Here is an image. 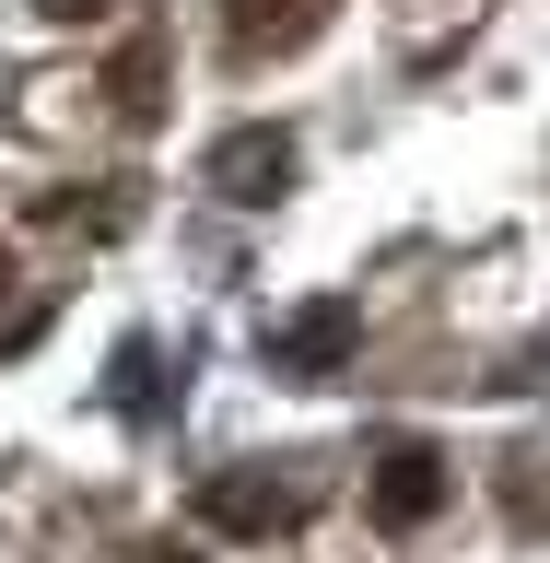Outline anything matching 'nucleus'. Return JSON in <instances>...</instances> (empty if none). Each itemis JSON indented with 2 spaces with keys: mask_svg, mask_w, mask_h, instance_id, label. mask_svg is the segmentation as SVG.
<instances>
[{
  "mask_svg": "<svg viewBox=\"0 0 550 563\" xmlns=\"http://www.w3.org/2000/svg\"><path fill=\"white\" fill-rule=\"evenodd\" d=\"M117 411H130V422L165 411V352H153V341H117Z\"/></svg>",
  "mask_w": 550,
  "mask_h": 563,
  "instance_id": "nucleus-7",
  "label": "nucleus"
},
{
  "mask_svg": "<svg viewBox=\"0 0 550 563\" xmlns=\"http://www.w3.org/2000/svg\"><path fill=\"white\" fill-rule=\"evenodd\" d=\"M35 12H47V24H82V12H105V0H35Z\"/></svg>",
  "mask_w": 550,
  "mask_h": 563,
  "instance_id": "nucleus-8",
  "label": "nucleus"
},
{
  "mask_svg": "<svg viewBox=\"0 0 550 563\" xmlns=\"http://www.w3.org/2000/svg\"><path fill=\"white\" fill-rule=\"evenodd\" d=\"M200 176H211V188H223L235 211H270L281 188H293V130H223Z\"/></svg>",
  "mask_w": 550,
  "mask_h": 563,
  "instance_id": "nucleus-4",
  "label": "nucleus"
},
{
  "mask_svg": "<svg viewBox=\"0 0 550 563\" xmlns=\"http://www.w3.org/2000/svg\"><path fill=\"white\" fill-rule=\"evenodd\" d=\"M141 563H200V552H176V540H165V552H141Z\"/></svg>",
  "mask_w": 550,
  "mask_h": 563,
  "instance_id": "nucleus-9",
  "label": "nucleus"
},
{
  "mask_svg": "<svg viewBox=\"0 0 550 563\" xmlns=\"http://www.w3.org/2000/svg\"><path fill=\"white\" fill-rule=\"evenodd\" d=\"M0 294H12V246H0Z\"/></svg>",
  "mask_w": 550,
  "mask_h": 563,
  "instance_id": "nucleus-10",
  "label": "nucleus"
},
{
  "mask_svg": "<svg viewBox=\"0 0 550 563\" xmlns=\"http://www.w3.org/2000/svg\"><path fill=\"white\" fill-rule=\"evenodd\" d=\"M258 352H270V376H340L351 352H363V306H351V294H316V306H293Z\"/></svg>",
  "mask_w": 550,
  "mask_h": 563,
  "instance_id": "nucleus-2",
  "label": "nucleus"
},
{
  "mask_svg": "<svg viewBox=\"0 0 550 563\" xmlns=\"http://www.w3.org/2000/svg\"><path fill=\"white\" fill-rule=\"evenodd\" d=\"M105 95H117V118H130V130H153V118H165V35H153V24H141L130 47H117Z\"/></svg>",
  "mask_w": 550,
  "mask_h": 563,
  "instance_id": "nucleus-6",
  "label": "nucleus"
},
{
  "mask_svg": "<svg viewBox=\"0 0 550 563\" xmlns=\"http://www.w3.org/2000/svg\"><path fill=\"white\" fill-rule=\"evenodd\" d=\"M200 517L223 540H281V528H305V482H270V470H211L200 482Z\"/></svg>",
  "mask_w": 550,
  "mask_h": 563,
  "instance_id": "nucleus-3",
  "label": "nucleus"
},
{
  "mask_svg": "<svg viewBox=\"0 0 550 563\" xmlns=\"http://www.w3.org/2000/svg\"><path fill=\"white\" fill-rule=\"evenodd\" d=\"M316 24H328V0H235V12H223L235 59H281V47H305Z\"/></svg>",
  "mask_w": 550,
  "mask_h": 563,
  "instance_id": "nucleus-5",
  "label": "nucleus"
},
{
  "mask_svg": "<svg viewBox=\"0 0 550 563\" xmlns=\"http://www.w3.org/2000/svg\"><path fill=\"white\" fill-rule=\"evenodd\" d=\"M446 493H457V470H446L434 434H386L375 446V528L386 540H422V528L446 517Z\"/></svg>",
  "mask_w": 550,
  "mask_h": 563,
  "instance_id": "nucleus-1",
  "label": "nucleus"
}]
</instances>
